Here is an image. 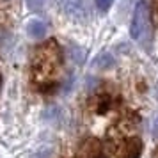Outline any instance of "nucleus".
Wrapping results in <instances>:
<instances>
[{
    "label": "nucleus",
    "instance_id": "0eeeda50",
    "mask_svg": "<svg viewBox=\"0 0 158 158\" xmlns=\"http://www.w3.org/2000/svg\"><path fill=\"white\" fill-rule=\"evenodd\" d=\"M112 2H114V0H96V6H98L100 11H107V9L112 6Z\"/></svg>",
    "mask_w": 158,
    "mask_h": 158
},
{
    "label": "nucleus",
    "instance_id": "423d86ee",
    "mask_svg": "<svg viewBox=\"0 0 158 158\" xmlns=\"http://www.w3.org/2000/svg\"><path fill=\"white\" fill-rule=\"evenodd\" d=\"M108 108H110V100L108 98H103V100L100 101V107H98V112L100 114H105Z\"/></svg>",
    "mask_w": 158,
    "mask_h": 158
},
{
    "label": "nucleus",
    "instance_id": "6e6552de",
    "mask_svg": "<svg viewBox=\"0 0 158 158\" xmlns=\"http://www.w3.org/2000/svg\"><path fill=\"white\" fill-rule=\"evenodd\" d=\"M44 0H27V6H29L32 11H39L41 9V6H43Z\"/></svg>",
    "mask_w": 158,
    "mask_h": 158
},
{
    "label": "nucleus",
    "instance_id": "f03ea898",
    "mask_svg": "<svg viewBox=\"0 0 158 158\" xmlns=\"http://www.w3.org/2000/svg\"><path fill=\"white\" fill-rule=\"evenodd\" d=\"M60 7L64 9L68 16L77 20H84L89 15V7L84 0H60Z\"/></svg>",
    "mask_w": 158,
    "mask_h": 158
},
{
    "label": "nucleus",
    "instance_id": "39448f33",
    "mask_svg": "<svg viewBox=\"0 0 158 158\" xmlns=\"http://www.w3.org/2000/svg\"><path fill=\"white\" fill-rule=\"evenodd\" d=\"M94 66L96 68H101V69H108L114 66V57L110 53H101L98 57L94 59Z\"/></svg>",
    "mask_w": 158,
    "mask_h": 158
},
{
    "label": "nucleus",
    "instance_id": "f257e3e1",
    "mask_svg": "<svg viewBox=\"0 0 158 158\" xmlns=\"http://www.w3.org/2000/svg\"><path fill=\"white\" fill-rule=\"evenodd\" d=\"M130 36L135 41H144L149 36V9L146 2H139L135 6L130 23Z\"/></svg>",
    "mask_w": 158,
    "mask_h": 158
},
{
    "label": "nucleus",
    "instance_id": "7ed1b4c3",
    "mask_svg": "<svg viewBox=\"0 0 158 158\" xmlns=\"http://www.w3.org/2000/svg\"><path fill=\"white\" fill-rule=\"evenodd\" d=\"M142 149H144V142L139 137H135V139H130L128 142H126V146H124V149H123V153H121V156L123 158H140Z\"/></svg>",
    "mask_w": 158,
    "mask_h": 158
},
{
    "label": "nucleus",
    "instance_id": "20e7f679",
    "mask_svg": "<svg viewBox=\"0 0 158 158\" xmlns=\"http://www.w3.org/2000/svg\"><path fill=\"white\" fill-rule=\"evenodd\" d=\"M27 32H29L30 37L41 39V37L46 36V25H44V22H41V20H30V22L27 23Z\"/></svg>",
    "mask_w": 158,
    "mask_h": 158
},
{
    "label": "nucleus",
    "instance_id": "1a4fd4ad",
    "mask_svg": "<svg viewBox=\"0 0 158 158\" xmlns=\"http://www.w3.org/2000/svg\"><path fill=\"white\" fill-rule=\"evenodd\" d=\"M0 87H2V75H0Z\"/></svg>",
    "mask_w": 158,
    "mask_h": 158
}]
</instances>
